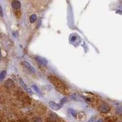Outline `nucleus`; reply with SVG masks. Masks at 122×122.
Masks as SVG:
<instances>
[{"mask_svg": "<svg viewBox=\"0 0 122 122\" xmlns=\"http://www.w3.org/2000/svg\"><path fill=\"white\" fill-rule=\"evenodd\" d=\"M48 79L59 92L64 95L69 94V90L62 81L54 75H49Z\"/></svg>", "mask_w": 122, "mask_h": 122, "instance_id": "nucleus-1", "label": "nucleus"}, {"mask_svg": "<svg viewBox=\"0 0 122 122\" xmlns=\"http://www.w3.org/2000/svg\"><path fill=\"white\" fill-rule=\"evenodd\" d=\"M36 61L39 64H40V65H43V66H45L48 64L47 61L45 58L40 57V56H37V57H36Z\"/></svg>", "mask_w": 122, "mask_h": 122, "instance_id": "nucleus-2", "label": "nucleus"}, {"mask_svg": "<svg viewBox=\"0 0 122 122\" xmlns=\"http://www.w3.org/2000/svg\"><path fill=\"white\" fill-rule=\"evenodd\" d=\"M12 7L14 9L18 10L21 7V3L20 2L17 1V0H14L12 2Z\"/></svg>", "mask_w": 122, "mask_h": 122, "instance_id": "nucleus-3", "label": "nucleus"}, {"mask_svg": "<svg viewBox=\"0 0 122 122\" xmlns=\"http://www.w3.org/2000/svg\"><path fill=\"white\" fill-rule=\"evenodd\" d=\"M23 64L24 65H25V67H26L31 72L36 73V70H35V68H34L30 64H29L28 62H26V61H23Z\"/></svg>", "mask_w": 122, "mask_h": 122, "instance_id": "nucleus-4", "label": "nucleus"}, {"mask_svg": "<svg viewBox=\"0 0 122 122\" xmlns=\"http://www.w3.org/2000/svg\"><path fill=\"white\" fill-rule=\"evenodd\" d=\"M19 81H20V84H21V85L23 86V88L25 89V90H26L27 92H29V93H32V92H31V90H30V89H28V87H27V86H26V85L25 83H24L22 79H21L20 78H19Z\"/></svg>", "mask_w": 122, "mask_h": 122, "instance_id": "nucleus-5", "label": "nucleus"}, {"mask_svg": "<svg viewBox=\"0 0 122 122\" xmlns=\"http://www.w3.org/2000/svg\"><path fill=\"white\" fill-rule=\"evenodd\" d=\"M37 20V15L36 14H32L29 17V20H30V22L31 23H33L35 21H36Z\"/></svg>", "mask_w": 122, "mask_h": 122, "instance_id": "nucleus-6", "label": "nucleus"}, {"mask_svg": "<svg viewBox=\"0 0 122 122\" xmlns=\"http://www.w3.org/2000/svg\"><path fill=\"white\" fill-rule=\"evenodd\" d=\"M32 89H33V90H34L36 93H39V94L40 95H42V91H41V90L37 86H36V85H33V86H32Z\"/></svg>", "mask_w": 122, "mask_h": 122, "instance_id": "nucleus-7", "label": "nucleus"}, {"mask_svg": "<svg viewBox=\"0 0 122 122\" xmlns=\"http://www.w3.org/2000/svg\"><path fill=\"white\" fill-rule=\"evenodd\" d=\"M6 71H2L1 72V74H0V78H1V80L3 81V79H4L5 77H6Z\"/></svg>", "mask_w": 122, "mask_h": 122, "instance_id": "nucleus-8", "label": "nucleus"}, {"mask_svg": "<svg viewBox=\"0 0 122 122\" xmlns=\"http://www.w3.org/2000/svg\"><path fill=\"white\" fill-rule=\"evenodd\" d=\"M1 16H3V9H2V7H1Z\"/></svg>", "mask_w": 122, "mask_h": 122, "instance_id": "nucleus-9", "label": "nucleus"}]
</instances>
